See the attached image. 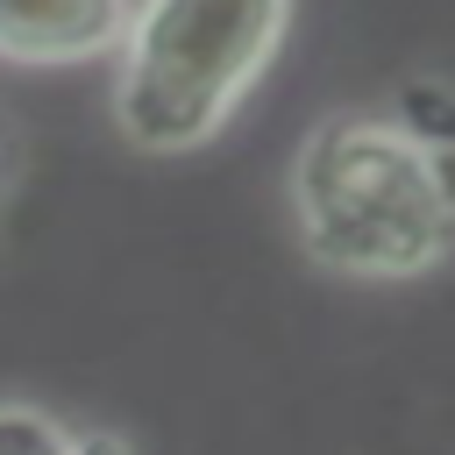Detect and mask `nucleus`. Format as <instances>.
<instances>
[{
  "label": "nucleus",
  "mask_w": 455,
  "mask_h": 455,
  "mask_svg": "<svg viewBox=\"0 0 455 455\" xmlns=\"http://www.w3.org/2000/svg\"><path fill=\"white\" fill-rule=\"evenodd\" d=\"M0 455H78V434L43 405H0Z\"/></svg>",
  "instance_id": "20e7f679"
},
{
  "label": "nucleus",
  "mask_w": 455,
  "mask_h": 455,
  "mask_svg": "<svg viewBox=\"0 0 455 455\" xmlns=\"http://www.w3.org/2000/svg\"><path fill=\"white\" fill-rule=\"evenodd\" d=\"M128 0H0V57L14 64H100L121 50Z\"/></svg>",
  "instance_id": "7ed1b4c3"
},
{
  "label": "nucleus",
  "mask_w": 455,
  "mask_h": 455,
  "mask_svg": "<svg viewBox=\"0 0 455 455\" xmlns=\"http://www.w3.org/2000/svg\"><path fill=\"white\" fill-rule=\"evenodd\" d=\"M291 0H142L121 28L114 128L149 156L213 142L284 43Z\"/></svg>",
  "instance_id": "f03ea898"
},
{
  "label": "nucleus",
  "mask_w": 455,
  "mask_h": 455,
  "mask_svg": "<svg viewBox=\"0 0 455 455\" xmlns=\"http://www.w3.org/2000/svg\"><path fill=\"white\" fill-rule=\"evenodd\" d=\"M291 220L341 277H427L455 256V149L398 114H327L291 156Z\"/></svg>",
  "instance_id": "f257e3e1"
},
{
  "label": "nucleus",
  "mask_w": 455,
  "mask_h": 455,
  "mask_svg": "<svg viewBox=\"0 0 455 455\" xmlns=\"http://www.w3.org/2000/svg\"><path fill=\"white\" fill-rule=\"evenodd\" d=\"M78 455H135L121 434H78Z\"/></svg>",
  "instance_id": "39448f33"
}]
</instances>
